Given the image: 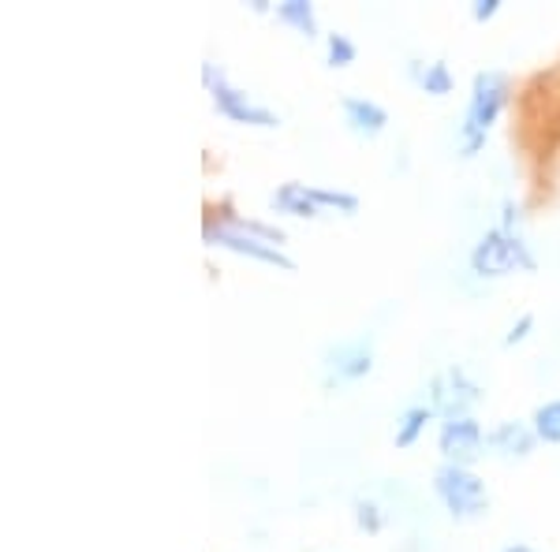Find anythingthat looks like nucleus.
I'll use <instances>...</instances> for the list:
<instances>
[{
  "label": "nucleus",
  "instance_id": "9d476101",
  "mask_svg": "<svg viewBox=\"0 0 560 552\" xmlns=\"http://www.w3.org/2000/svg\"><path fill=\"white\" fill-rule=\"evenodd\" d=\"M530 445H535V437H530V430L520 422H504L501 430L490 433V448L501 451V456H527Z\"/></svg>",
  "mask_w": 560,
  "mask_h": 552
},
{
  "label": "nucleus",
  "instance_id": "f8f14e48",
  "mask_svg": "<svg viewBox=\"0 0 560 552\" xmlns=\"http://www.w3.org/2000/svg\"><path fill=\"white\" fill-rule=\"evenodd\" d=\"M277 15H280L284 23L300 26L306 38H314V34H318V20H314V8H311V4H303V0H288V4H280V8H277Z\"/></svg>",
  "mask_w": 560,
  "mask_h": 552
},
{
  "label": "nucleus",
  "instance_id": "ddd939ff",
  "mask_svg": "<svg viewBox=\"0 0 560 552\" xmlns=\"http://www.w3.org/2000/svg\"><path fill=\"white\" fill-rule=\"evenodd\" d=\"M430 414H433V407H411V411L404 414L400 430H396V448H411L415 437H419V433L427 430Z\"/></svg>",
  "mask_w": 560,
  "mask_h": 552
},
{
  "label": "nucleus",
  "instance_id": "423d86ee",
  "mask_svg": "<svg viewBox=\"0 0 560 552\" xmlns=\"http://www.w3.org/2000/svg\"><path fill=\"white\" fill-rule=\"evenodd\" d=\"M478 403V385L467 381L464 369H445V374L433 381V411H441L448 422L467 419V407Z\"/></svg>",
  "mask_w": 560,
  "mask_h": 552
},
{
  "label": "nucleus",
  "instance_id": "f03ea898",
  "mask_svg": "<svg viewBox=\"0 0 560 552\" xmlns=\"http://www.w3.org/2000/svg\"><path fill=\"white\" fill-rule=\"evenodd\" d=\"M471 269L478 277H509L516 269H527L535 273V258L523 250V243L512 232L493 228L478 239V247L471 250Z\"/></svg>",
  "mask_w": 560,
  "mask_h": 552
},
{
  "label": "nucleus",
  "instance_id": "dca6fc26",
  "mask_svg": "<svg viewBox=\"0 0 560 552\" xmlns=\"http://www.w3.org/2000/svg\"><path fill=\"white\" fill-rule=\"evenodd\" d=\"M337 369L345 377H363V374H370V348H366V343H355L351 351H345V362H340Z\"/></svg>",
  "mask_w": 560,
  "mask_h": 552
},
{
  "label": "nucleus",
  "instance_id": "0eeeda50",
  "mask_svg": "<svg viewBox=\"0 0 560 552\" xmlns=\"http://www.w3.org/2000/svg\"><path fill=\"white\" fill-rule=\"evenodd\" d=\"M438 445L453 467H467L482 456V430H478V422H471V419H453V422L441 425Z\"/></svg>",
  "mask_w": 560,
  "mask_h": 552
},
{
  "label": "nucleus",
  "instance_id": "39448f33",
  "mask_svg": "<svg viewBox=\"0 0 560 552\" xmlns=\"http://www.w3.org/2000/svg\"><path fill=\"white\" fill-rule=\"evenodd\" d=\"M206 239L217 243V247H224V250H236V255H243V258H258V261H266V266L284 269V273H292V269H295V261L280 255L273 243L258 239V235L243 232V228H236V224H232V228H224V224H217V228H206Z\"/></svg>",
  "mask_w": 560,
  "mask_h": 552
},
{
  "label": "nucleus",
  "instance_id": "a211bd4d",
  "mask_svg": "<svg viewBox=\"0 0 560 552\" xmlns=\"http://www.w3.org/2000/svg\"><path fill=\"white\" fill-rule=\"evenodd\" d=\"M355 508H359V527H366V530H377V527H382V519H377V508H374V504L359 501Z\"/></svg>",
  "mask_w": 560,
  "mask_h": 552
},
{
  "label": "nucleus",
  "instance_id": "aec40b11",
  "mask_svg": "<svg viewBox=\"0 0 560 552\" xmlns=\"http://www.w3.org/2000/svg\"><path fill=\"white\" fill-rule=\"evenodd\" d=\"M497 8H501V0H478V4H475V20H478V23H482V20H493Z\"/></svg>",
  "mask_w": 560,
  "mask_h": 552
},
{
  "label": "nucleus",
  "instance_id": "9b49d317",
  "mask_svg": "<svg viewBox=\"0 0 560 552\" xmlns=\"http://www.w3.org/2000/svg\"><path fill=\"white\" fill-rule=\"evenodd\" d=\"M411 75L419 79V86L427 90V94L433 97H445V94H453V75H448V64H430L427 71H419V68H411Z\"/></svg>",
  "mask_w": 560,
  "mask_h": 552
},
{
  "label": "nucleus",
  "instance_id": "f3484780",
  "mask_svg": "<svg viewBox=\"0 0 560 552\" xmlns=\"http://www.w3.org/2000/svg\"><path fill=\"white\" fill-rule=\"evenodd\" d=\"M329 64L332 68H348V64H355V45H351L348 34H329Z\"/></svg>",
  "mask_w": 560,
  "mask_h": 552
},
{
  "label": "nucleus",
  "instance_id": "1a4fd4ad",
  "mask_svg": "<svg viewBox=\"0 0 560 552\" xmlns=\"http://www.w3.org/2000/svg\"><path fill=\"white\" fill-rule=\"evenodd\" d=\"M273 205H277V210H284V213H292V216H318L322 213V205L314 202V195H311V187H306V184H284L273 195Z\"/></svg>",
  "mask_w": 560,
  "mask_h": 552
},
{
  "label": "nucleus",
  "instance_id": "2eb2a0df",
  "mask_svg": "<svg viewBox=\"0 0 560 552\" xmlns=\"http://www.w3.org/2000/svg\"><path fill=\"white\" fill-rule=\"evenodd\" d=\"M314 202L318 205H329V210H340V213H359V198L355 195H345V191H325V187H311Z\"/></svg>",
  "mask_w": 560,
  "mask_h": 552
},
{
  "label": "nucleus",
  "instance_id": "4468645a",
  "mask_svg": "<svg viewBox=\"0 0 560 552\" xmlns=\"http://www.w3.org/2000/svg\"><path fill=\"white\" fill-rule=\"evenodd\" d=\"M535 433L549 445H560V400L538 407L535 411Z\"/></svg>",
  "mask_w": 560,
  "mask_h": 552
},
{
  "label": "nucleus",
  "instance_id": "6e6552de",
  "mask_svg": "<svg viewBox=\"0 0 560 552\" xmlns=\"http://www.w3.org/2000/svg\"><path fill=\"white\" fill-rule=\"evenodd\" d=\"M345 116L359 134H382L388 124V113L366 97H345Z\"/></svg>",
  "mask_w": 560,
  "mask_h": 552
},
{
  "label": "nucleus",
  "instance_id": "412c9836",
  "mask_svg": "<svg viewBox=\"0 0 560 552\" xmlns=\"http://www.w3.org/2000/svg\"><path fill=\"white\" fill-rule=\"evenodd\" d=\"M504 552H535L530 545H512V549H504Z\"/></svg>",
  "mask_w": 560,
  "mask_h": 552
},
{
  "label": "nucleus",
  "instance_id": "20e7f679",
  "mask_svg": "<svg viewBox=\"0 0 560 552\" xmlns=\"http://www.w3.org/2000/svg\"><path fill=\"white\" fill-rule=\"evenodd\" d=\"M206 86H210L213 94V105L221 116H229V120L236 124H250V128H280V116L269 113V108H261L255 102H247V94H240V90H232L229 83H224V75L206 64Z\"/></svg>",
  "mask_w": 560,
  "mask_h": 552
},
{
  "label": "nucleus",
  "instance_id": "7ed1b4c3",
  "mask_svg": "<svg viewBox=\"0 0 560 552\" xmlns=\"http://www.w3.org/2000/svg\"><path fill=\"white\" fill-rule=\"evenodd\" d=\"M433 489H438V496L445 501V508L456 515V519H475V515H482L490 508V496H486V485L478 482L467 467H453L445 463L433 474Z\"/></svg>",
  "mask_w": 560,
  "mask_h": 552
},
{
  "label": "nucleus",
  "instance_id": "f257e3e1",
  "mask_svg": "<svg viewBox=\"0 0 560 552\" xmlns=\"http://www.w3.org/2000/svg\"><path fill=\"white\" fill-rule=\"evenodd\" d=\"M504 97H509V83H504L501 71H478L471 90V108H467V124H464V157H475L486 146V131L501 116Z\"/></svg>",
  "mask_w": 560,
  "mask_h": 552
},
{
  "label": "nucleus",
  "instance_id": "6ab92c4d",
  "mask_svg": "<svg viewBox=\"0 0 560 552\" xmlns=\"http://www.w3.org/2000/svg\"><path fill=\"white\" fill-rule=\"evenodd\" d=\"M530 325H535V314H523V318H520V325H512V332H509V337H504V343H509V348H512V343L527 340Z\"/></svg>",
  "mask_w": 560,
  "mask_h": 552
}]
</instances>
